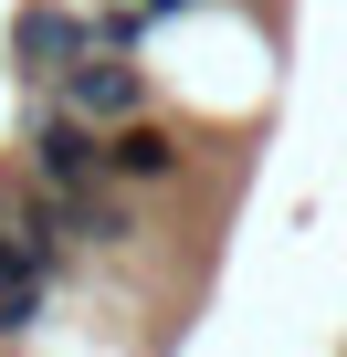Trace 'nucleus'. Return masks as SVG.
<instances>
[{"mask_svg":"<svg viewBox=\"0 0 347 357\" xmlns=\"http://www.w3.org/2000/svg\"><path fill=\"white\" fill-rule=\"evenodd\" d=\"M22 178H43L53 200L95 190V178H105V126H84L64 95H43V105H32V126H22Z\"/></svg>","mask_w":347,"mask_h":357,"instance_id":"f257e3e1","label":"nucleus"},{"mask_svg":"<svg viewBox=\"0 0 347 357\" xmlns=\"http://www.w3.org/2000/svg\"><path fill=\"white\" fill-rule=\"evenodd\" d=\"M43 95H64L84 126H126V116H147V63H137V53H105V43H84V53H74V63H64Z\"/></svg>","mask_w":347,"mask_h":357,"instance_id":"f03ea898","label":"nucleus"},{"mask_svg":"<svg viewBox=\"0 0 347 357\" xmlns=\"http://www.w3.org/2000/svg\"><path fill=\"white\" fill-rule=\"evenodd\" d=\"M74 53H84V11H64V0H22L11 11V74L22 84H53Z\"/></svg>","mask_w":347,"mask_h":357,"instance_id":"7ed1b4c3","label":"nucleus"},{"mask_svg":"<svg viewBox=\"0 0 347 357\" xmlns=\"http://www.w3.org/2000/svg\"><path fill=\"white\" fill-rule=\"evenodd\" d=\"M53 273H64V252H43V242H22L11 221H0V336H32L43 326Z\"/></svg>","mask_w":347,"mask_h":357,"instance_id":"20e7f679","label":"nucleus"},{"mask_svg":"<svg viewBox=\"0 0 347 357\" xmlns=\"http://www.w3.org/2000/svg\"><path fill=\"white\" fill-rule=\"evenodd\" d=\"M105 178H116V190H158V178H179V126H158V116L105 126Z\"/></svg>","mask_w":347,"mask_h":357,"instance_id":"39448f33","label":"nucleus"}]
</instances>
